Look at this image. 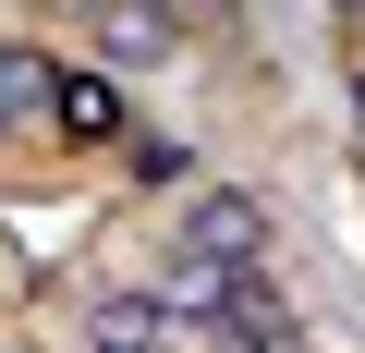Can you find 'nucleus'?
I'll list each match as a JSON object with an SVG mask.
<instances>
[{"label": "nucleus", "instance_id": "nucleus-6", "mask_svg": "<svg viewBox=\"0 0 365 353\" xmlns=\"http://www.w3.org/2000/svg\"><path fill=\"white\" fill-rule=\"evenodd\" d=\"M353 122H365V73H353Z\"/></svg>", "mask_w": 365, "mask_h": 353}, {"label": "nucleus", "instance_id": "nucleus-5", "mask_svg": "<svg viewBox=\"0 0 365 353\" xmlns=\"http://www.w3.org/2000/svg\"><path fill=\"white\" fill-rule=\"evenodd\" d=\"M207 353H304V329H256V341H220L207 329Z\"/></svg>", "mask_w": 365, "mask_h": 353}, {"label": "nucleus", "instance_id": "nucleus-1", "mask_svg": "<svg viewBox=\"0 0 365 353\" xmlns=\"http://www.w3.org/2000/svg\"><path fill=\"white\" fill-rule=\"evenodd\" d=\"M182 244H195L182 268H220V280H232V268H256V244H268V220H256V195H220V183H207L195 208H182Z\"/></svg>", "mask_w": 365, "mask_h": 353}, {"label": "nucleus", "instance_id": "nucleus-2", "mask_svg": "<svg viewBox=\"0 0 365 353\" xmlns=\"http://www.w3.org/2000/svg\"><path fill=\"white\" fill-rule=\"evenodd\" d=\"M49 122H61L73 146H122V122H134V98H122L110 73H49Z\"/></svg>", "mask_w": 365, "mask_h": 353}, {"label": "nucleus", "instance_id": "nucleus-4", "mask_svg": "<svg viewBox=\"0 0 365 353\" xmlns=\"http://www.w3.org/2000/svg\"><path fill=\"white\" fill-rule=\"evenodd\" d=\"M170 37H182L170 13H98V49H110V61H146V49H170Z\"/></svg>", "mask_w": 365, "mask_h": 353}, {"label": "nucleus", "instance_id": "nucleus-3", "mask_svg": "<svg viewBox=\"0 0 365 353\" xmlns=\"http://www.w3.org/2000/svg\"><path fill=\"white\" fill-rule=\"evenodd\" d=\"M13 122H49V61L37 49H0V134Z\"/></svg>", "mask_w": 365, "mask_h": 353}]
</instances>
